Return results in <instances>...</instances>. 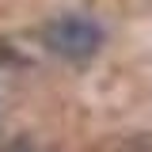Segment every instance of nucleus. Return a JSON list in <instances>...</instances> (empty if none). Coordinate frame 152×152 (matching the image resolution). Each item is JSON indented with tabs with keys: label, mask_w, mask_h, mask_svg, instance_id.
I'll use <instances>...</instances> for the list:
<instances>
[{
	"label": "nucleus",
	"mask_w": 152,
	"mask_h": 152,
	"mask_svg": "<svg viewBox=\"0 0 152 152\" xmlns=\"http://www.w3.org/2000/svg\"><path fill=\"white\" fill-rule=\"evenodd\" d=\"M42 38H46L50 53L65 57V61H88L103 46V27L88 15H61L42 31Z\"/></svg>",
	"instance_id": "f257e3e1"
}]
</instances>
